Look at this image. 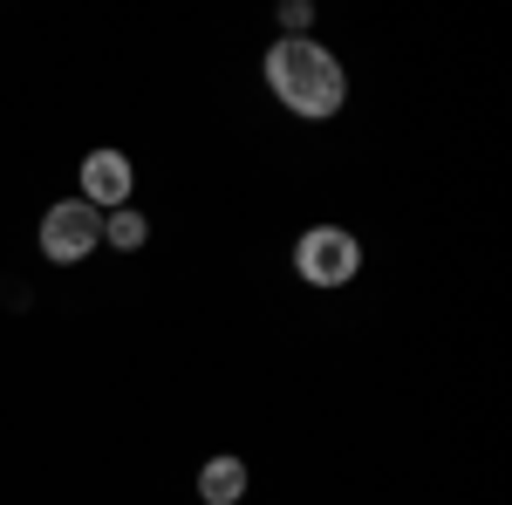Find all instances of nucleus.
Wrapping results in <instances>:
<instances>
[{"label":"nucleus","mask_w":512,"mask_h":505,"mask_svg":"<svg viewBox=\"0 0 512 505\" xmlns=\"http://www.w3.org/2000/svg\"><path fill=\"white\" fill-rule=\"evenodd\" d=\"M130 192H137V164L123 151H89L82 157V205H96V212H117V205H130Z\"/></svg>","instance_id":"20e7f679"},{"label":"nucleus","mask_w":512,"mask_h":505,"mask_svg":"<svg viewBox=\"0 0 512 505\" xmlns=\"http://www.w3.org/2000/svg\"><path fill=\"white\" fill-rule=\"evenodd\" d=\"M144 239H151V219H144L137 205L103 212V246H117V253H144Z\"/></svg>","instance_id":"423d86ee"},{"label":"nucleus","mask_w":512,"mask_h":505,"mask_svg":"<svg viewBox=\"0 0 512 505\" xmlns=\"http://www.w3.org/2000/svg\"><path fill=\"white\" fill-rule=\"evenodd\" d=\"M103 246V212L96 205H82V198H62V205H48L41 212V260H55V267H76Z\"/></svg>","instance_id":"7ed1b4c3"},{"label":"nucleus","mask_w":512,"mask_h":505,"mask_svg":"<svg viewBox=\"0 0 512 505\" xmlns=\"http://www.w3.org/2000/svg\"><path fill=\"white\" fill-rule=\"evenodd\" d=\"M260 69H267L274 103L287 110V117H301V123H328L342 103H349V69H342V55L321 48L315 35H301V41L280 35Z\"/></svg>","instance_id":"f257e3e1"},{"label":"nucleus","mask_w":512,"mask_h":505,"mask_svg":"<svg viewBox=\"0 0 512 505\" xmlns=\"http://www.w3.org/2000/svg\"><path fill=\"white\" fill-rule=\"evenodd\" d=\"M294 273L308 287H349L355 273H362V239L349 226H308V233L294 239Z\"/></svg>","instance_id":"f03ea898"},{"label":"nucleus","mask_w":512,"mask_h":505,"mask_svg":"<svg viewBox=\"0 0 512 505\" xmlns=\"http://www.w3.org/2000/svg\"><path fill=\"white\" fill-rule=\"evenodd\" d=\"M280 28H287V41L315 35V7H308V0H287V7H280Z\"/></svg>","instance_id":"0eeeda50"},{"label":"nucleus","mask_w":512,"mask_h":505,"mask_svg":"<svg viewBox=\"0 0 512 505\" xmlns=\"http://www.w3.org/2000/svg\"><path fill=\"white\" fill-rule=\"evenodd\" d=\"M246 485H253V471H246V458H233V451H219V458L198 465V499L205 505H239Z\"/></svg>","instance_id":"39448f33"}]
</instances>
